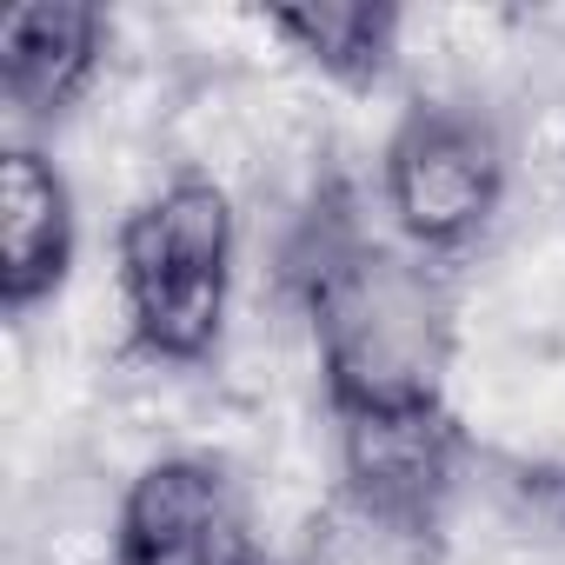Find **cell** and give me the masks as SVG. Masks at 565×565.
<instances>
[{
  "label": "cell",
  "instance_id": "1",
  "mask_svg": "<svg viewBox=\"0 0 565 565\" xmlns=\"http://www.w3.org/2000/svg\"><path fill=\"white\" fill-rule=\"evenodd\" d=\"M300 300L340 419L439 406L452 366V294L419 246L333 213L300 253Z\"/></svg>",
  "mask_w": 565,
  "mask_h": 565
},
{
  "label": "cell",
  "instance_id": "2",
  "mask_svg": "<svg viewBox=\"0 0 565 565\" xmlns=\"http://www.w3.org/2000/svg\"><path fill=\"white\" fill-rule=\"evenodd\" d=\"M120 307L147 360L193 366L220 347L233 294V206L213 180H173L120 220Z\"/></svg>",
  "mask_w": 565,
  "mask_h": 565
},
{
  "label": "cell",
  "instance_id": "3",
  "mask_svg": "<svg viewBox=\"0 0 565 565\" xmlns=\"http://www.w3.org/2000/svg\"><path fill=\"white\" fill-rule=\"evenodd\" d=\"M393 233L426 259L479 239L505 200V140L472 107H413L380 160Z\"/></svg>",
  "mask_w": 565,
  "mask_h": 565
},
{
  "label": "cell",
  "instance_id": "4",
  "mask_svg": "<svg viewBox=\"0 0 565 565\" xmlns=\"http://www.w3.org/2000/svg\"><path fill=\"white\" fill-rule=\"evenodd\" d=\"M114 565H266L239 486L193 452L153 459L114 519Z\"/></svg>",
  "mask_w": 565,
  "mask_h": 565
},
{
  "label": "cell",
  "instance_id": "5",
  "mask_svg": "<svg viewBox=\"0 0 565 565\" xmlns=\"http://www.w3.org/2000/svg\"><path fill=\"white\" fill-rule=\"evenodd\" d=\"M74 266V193L41 147L0 153V307L28 313L67 287Z\"/></svg>",
  "mask_w": 565,
  "mask_h": 565
},
{
  "label": "cell",
  "instance_id": "6",
  "mask_svg": "<svg viewBox=\"0 0 565 565\" xmlns=\"http://www.w3.org/2000/svg\"><path fill=\"white\" fill-rule=\"evenodd\" d=\"M107 54V14L87 0H34L14 8L0 28V94H8L14 120H54L67 114L94 67Z\"/></svg>",
  "mask_w": 565,
  "mask_h": 565
},
{
  "label": "cell",
  "instance_id": "7",
  "mask_svg": "<svg viewBox=\"0 0 565 565\" xmlns=\"http://www.w3.org/2000/svg\"><path fill=\"white\" fill-rule=\"evenodd\" d=\"M452 452H459V439H452L446 406L340 419V479L347 486H366L380 499H406V505L446 512Z\"/></svg>",
  "mask_w": 565,
  "mask_h": 565
},
{
  "label": "cell",
  "instance_id": "8",
  "mask_svg": "<svg viewBox=\"0 0 565 565\" xmlns=\"http://www.w3.org/2000/svg\"><path fill=\"white\" fill-rule=\"evenodd\" d=\"M300 565H439V512L340 479L300 545Z\"/></svg>",
  "mask_w": 565,
  "mask_h": 565
},
{
  "label": "cell",
  "instance_id": "9",
  "mask_svg": "<svg viewBox=\"0 0 565 565\" xmlns=\"http://www.w3.org/2000/svg\"><path fill=\"white\" fill-rule=\"evenodd\" d=\"M266 28L287 34L320 74H333L347 87H373L399 54V8H380V0H307V8H273Z\"/></svg>",
  "mask_w": 565,
  "mask_h": 565
}]
</instances>
